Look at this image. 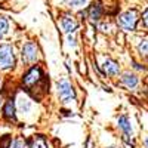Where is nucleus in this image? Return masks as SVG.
<instances>
[{"instance_id":"f257e3e1","label":"nucleus","mask_w":148,"mask_h":148,"mask_svg":"<svg viewBox=\"0 0 148 148\" xmlns=\"http://www.w3.org/2000/svg\"><path fill=\"white\" fill-rule=\"evenodd\" d=\"M15 65V53L10 45H0V70H9Z\"/></svg>"},{"instance_id":"f03ea898","label":"nucleus","mask_w":148,"mask_h":148,"mask_svg":"<svg viewBox=\"0 0 148 148\" xmlns=\"http://www.w3.org/2000/svg\"><path fill=\"white\" fill-rule=\"evenodd\" d=\"M138 19H139V14L135 9H132V10H127L119 16V25L126 31H132L136 27Z\"/></svg>"},{"instance_id":"7ed1b4c3","label":"nucleus","mask_w":148,"mask_h":148,"mask_svg":"<svg viewBox=\"0 0 148 148\" xmlns=\"http://www.w3.org/2000/svg\"><path fill=\"white\" fill-rule=\"evenodd\" d=\"M58 93H59V98H61L64 102H71V101L74 99L73 86H71L67 80H61V82L58 83Z\"/></svg>"},{"instance_id":"20e7f679","label":"nucleus","mask_w":148,"mask_h":148,"mask_svg":"<svg viewBox=\"0 0 148 148\" xmlns=\"http://www.w3.org/2000/svg\"><path fill=\"white\" fill-rule=\"evenodd\" d=\"M37 52H39L37 46L30 42V43H27L25 46L22 47V59L25 61L27 64H33V62L37 61V55H39Z\"/></svg>"},{"instance_id":"39448f33","label":"nucleus","mask_w":148,"mask_h":148,"mask_svg":"<svg viewBox=\"0 0 148 148\" xmlns=\"http://www.w3.org/2000/svg\"><path fill=\"white\" fill-rule=\"evenodd\" d=\"M40 77H42V71H40V68H37V67H33L25 76H24V83H25L27 86H33V84H36L37 82L40 80Z\"/></svg>"},{"instance_id":"423d86ee","label":"nucleus","mask_w":148,"mask_h":148,"mask_svg":"<svg viewBox=\"0 0 148 148\" xmlns=\"http://www.w3.org/2000/svg\"><path fill=\"white\" fill-rule=\"evenodd\" d=\"M102 68H104V73L107 74V76H110V77H116L117 74L120 73L119 65L114 62V61H111V59H107V61H105Z\"/></svg>"},{"instance_id":"0eeeda50","label":"nucleus","mask_w":148,"mask_h":148,"mask_svg":"<svg viewBox=\"0 0 148 148\" xmlns=\"http://www.w3.org/2000/svg\"><path fill=\"white\" fill-rule=\"evenodd\" d=\"M121 83H123V86H126L127 89H133V88H136V84H138V79L135 74L125 73L121 76Z\"/></svg>"},{"instance_id":"6e6552de","label":"nucleus","mask_w":148,"mask_h":148,"mask_svg":"<svg viewBox=\"0 0 148 148\" xmlns=\"http://www.w3.org/2000/svg\"><path fill=\"white\" fill-rule=\"evenodd\" d=\"M119 127L123 130V133H125V136L127 138L129 135H132V126H130V123H129V119L126 116H121L119 117Z\"/></svg>"},{"instance_id":"1a4fd4ad","label":"nucleus","mask_w":148,"mask_h":148,"mask_svg":"<svg viewBox=\"0 0 148 148\" xmlns=\"http://www.w3.org/2000/svg\"><path fill=\"white\" fill-rule=\"evenodd\" d=\"M61 24H62V28H64L65 33H73V31H76V28H77V22L74 21L73 16H64Z\"/></svg>"},{"instance_id":"9d476101","label":"nucleus","mask_w":148,"mask_h":148,"mask_svg":"<svg viewBox=\"0 0 148 148\" xmlns=\"http://www.w3.org/2000/svg\"><path fill=\"white\" fill-rule=\"evenodd\" d=\"M18 108H19L21 113H25V114L30 111V108H31V101L28 99L25 95H19V96H18Z\"/></svg>"},{"instance_id":"9b49d317","label":"nucleus","mask_w":148,"mask_h":148,"mask_svg":"<svg viewBox=\"0 0 148 148\" xmlns=\"http://www.w3.org/2000/svg\"><path fill=\"white\" fill-rule=\"evenodd\" d=\"M3 114H5V117L9 119V120H15V119H16V114H15V104L12 102V101L6 102V105H5V108H3Z\"/></svg>"},{"instance_id":"f8f14e48","label":"nucleus","mask_w":148,"mask_h":148,"mask_svg":"<svg viewBox=\"0 0 148 148\" xmlns=\"http://www.w3.org/2000/svg\"><path fill=\"white\" fill-rule=\"evenodd\" d=\"M101 14H102L101 6L98 5V3H93V5L90 6V9H89V18L93 19V21H96V19L101 18Z\"/></svg>"},{"instance_id":"ddd939ff","label":"nucleus","mask_w":148,"mask_h":148,"mask_svg":"<svg viewBox=\"0 0 148 148\" xmlns=\"http://www.w3.org/2000/svg\"><path fill=\"white\" fill-rule=\"evenodd\" d=\"M28 148H49V145L43 136H36L28 145Z\"/></svg>"},{"instance_id":"4468645a","label":"nucleus","mask_w":148,"mask_h":148,"mask_svg":"<svg viewBox=\"0 0 148 148\" xmlns=\"http://www.w3.org/2000/svg\"><path fill=\"white\" fill-rule=\"evenodd\" d=\"M138 51H139V53H141L144 58H148V39L141 40V43H139V46H138Z\"/></svg>"},{"instance_id":"2eb2a0df","label":"nucleus","mask_w":148,"mask_h":148,"mask_svg":"<svg viewBox=\"0 0 148 148\" xmlns=\"http://www.w3.org/2000/svg\"><path fill=\"white\" fill-rule=\"evenodd\" d=\"M8 28H9V24H8V21H6V18H3V16H0V39L6 34V31H8Z\"/></svg>"},{"instance_id":"dca6fc26","label":"nucleus","mask_w":148,"mask_h":148,"mask_svg":"<svg viewBox=\"0 0 148 148\" xmlns=\"http://www.w3.org/2000/svg\"><path fill=\"white\" fill-rule=\"evenodd\" d=\"M9 148H25V144H24V141L21 139H15V141H12Z\"/></svg>"},{"instance_id":"f3484780","label":"nucleus","mask_w":148,"mask_h":148,"mask_svg":"<svg viewBox=\"0 0 148 148\" xmlns=\"http://www.w3.org/2000/svg\"><path fill=\"white\" fill-rule=\"evenodd\" d=\"M70 6H74V8H80L86 3V0H68Z\"/></svg>"},{"instance_id":"a211bd4d","label":"nucleus","mask_w":148,"mask_h":148,"mask_svg":"<svg viewBox=\"0 0 148 148\" xmlns=\"http://www.w3.org/2000/svg\"><path fill=\"white\" fill-rule=\"evenodd\" d=\"M142 19H144V24L148 27V9H145V12L142 14Z\"/></svg>"},{"instance_id":"6ab92c4d","label":"nucleus","mask_w":148,"mask_h":148,"mask_svg":"<svg viewBox=\"0 0 148 148\" xmlns=\"http://www.w3.org/2000/svg\"><path fill=\"white\" fill-rule=\"evenodd\" d=\"M145 147H147V148H148V138H147V139H145Z\"/></svg>"}]
</instances>
